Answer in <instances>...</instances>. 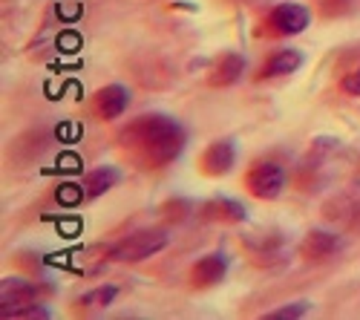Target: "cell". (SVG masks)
Listing matches in <instances>:
<instances>
[{
  "label": "cell",
  "mask_w": 360,
  "mask_h": 320,
  "mask_svg": "<svg viewBox=\"0 0 360 320\" xmlns=\"http://www.w3.org/2000/svg\"><path fill=\"white\" fill-rule=\"evenodd\" d=\"M285 167L277 165V162H257L251 165V170L245 173V188L257 196V199H265V202H274L283 196L285 191Z\"/></svg>",
  "instance_id": "277c9868"
},
{
  "label": "cell",
  "mask_w": 360,
  "mask_h": 320,
  "mask_svg": "<svg viewBox=\"0 0 360 320\" xmlns=\"http://www.w3.org/2000/svg\"><path fill=\"white\" fill-rule=\"evenodd\" d=\"M18 317H29V320H32V317H38V320H49V317H52V312H49V309H44V306H38V303H32L29 309H23Z\"/></svg>",
  "instance_id": "44dd1931"
},
{
  "label": "cell",
  "mask_w": 360,
  "mask_h": 320,
  "mask_svg": "<svg viewBox=\"0 0 360 320\" xmlns=\"http://www.w3.org/2000/svg\"><path fill=\"white\" fill-rule=\"evenodd\" d=\"M191 211H193V205L188 199H170V202H165V205H162V214L167 219H173V222H182Z\"/></svg>",
  "instance_id": "ac0fdd59"
},
{
  "label": "cell",
  "mask_w": 360,
  "mask_h": 320,
  "mask_svg": "<svg viewBox=\"0 0 360 320\" xmlns=\"http://www.w3.org/2000/svg\"><path fill=\"white\" fill-rule=\"evenodd\" d=\"M167 245L170 237L165 228H141L122 243H115L112 248H107V260H112V263H141V260H150L165 251Z\"/></svg>",
  "instance_id": "7a4b0ae2"
},
{
  "label": "cell",
  "mask_w": 360,
  "mask_h": 320,
  "mask_svg": "<svg viewBox=\"0 0 360 320\" xmlns=\"http://www.w3.org/2000/svg\"><path fill=\"white\" fill-rule=\"evenodd\" d=\"M340 90H343L346 96H352V98H357V96H360V67L343 75V81H340Z\"/></svg>",
  "instance_id": "d6986e66"
},
{
  "label": "cell",
  "mask_w": 360,
  "mask_h": 320,
  "mask_svg": "<svg viewBox=\"0 0 360 320\" xmlns=\"http://www.w3.org/2000/svg\"><path fill=\"white\" fill-rule=\"evenodd\" d=\"M309 23H311V12L306 4L283 0V4H277L268 12L262 29H265V35H271V38H294L300 32H306Z\"/></svg>",
  "instance_id": "3957f363"
},
{
  "label": "cell",
  "mask_w": 360,
  "mask_h": 320,
  "mask_svg": "<svg viewBox=\"0 0 360 320\" xmlns=\"http://www.w3.org/2000/svg\"><path fill=\"white\" fill-rule=\"evenodd\" d=\"M122 141L144 165L165 167L182 156L188 144V133L173 115L150 113V115H139L136 122L127 124V130L122 133Z\"/></svg>",
  "instance_id": "6da1fadb"
},
{
  "label": "cell",
  "mask_w": 360,
  "mask_h": 320,
  "mask_svg": "<svg viewBox=\"0 0 360 320\" xmlns=\"http://www.w3.org/2000/svg\"><path fill=\"white\" fill-rule=\"evenodd\" d=\"M38 300V286L20 280V277H6L0 286V303H4V317H18L23 309H29Z\"/></svg>",
  "instance_id": "52a82bcc"
},
{
  "label": "cell",
  "mask_w": 360,
  "mask_h": 320,
  "mask_svg": "<svg viewBox=\"0 0 360 320\" xmlns=\"http://www.w3.org/2000/svg\"><path fill=\"white\" fill-rule=\"evenodd\" d=\"M323 18H343L354 9V0H317Z\"/></svg>",
  "instance_id": "e0dca14e"
},
{
  "label": "cell",
  "mask_w": 360,
  "mask_h": 320,
  "mask_svg": "<svg viewBox=\"0 0 360 320\" xmlns=\"http://www.w3.org/2000/svg\"><path fill=\"white\" fill-rule=\"evenodd\" d=\"M340 251H343V237L323 228H311L303 237V243H300V257L306 263H326V260H332Z\"/></svg>",
  "instance_id": "8992f818"
},
{
  "label": "cell",
  "mask_w": 360,
  "mask_h": 320,
  "mask_svg": "<svg viewBox=\"0 0 360 320\" xmlns=\"http://www.w3.org/2000/svg\"><path fill=\"white\" fill-rule=\"evenodd\" d=\"M127 104H130V90L124 84H107L96 93V113L101 115L104 122L122 119Z\"/></svg>",
  "instance_id": "9c48e42d"
},
{
  "label": "cell",
  "mask_w": 360,
  "mask_h": 320,
  "mask_svg": "<svg viewBox=\"0 0 360 320\" xmlns=\"http://www.w3.org/2000/svg\"><path fill=\"white\" fill-rule=\"evenodd\" d=\"M118 182H122V170L112 167V165H101V167H96V170H89V173H86L84 191H86L89 199H96V196L112 191Z\"/></svg>",
  "instance_id": "5bb4252c"
},
{
  "label": "cell",
  "mask_w": 360,
  "mask_h": 320,
  "mask_svg": "<svg viewBox=\"0 0 360 320\" xmlns=\"http://www.w3.org/2000/svg\"><path fill=\"white\" fill-rule=\"evenodd\" d=\"M243 75H245V58L239 52H222L217 58V64H214L211 78H207V81H211L214 87H231Z\"/></svg>",
  "instance_id": "7c38bea8"
},
{
  "label": "cell",
  "mask_w": 360,
  "mask_h": 320,
  "mask_svg": "<svg viewBox=\"0 0 360 320\" xmlns=\"http://www.w3.org/2000/svg\"><path fill=\"white\" fill-rule=\"evenodd\" d=\"M233 165H236V144H233V139L211 141L202 151V156H199V170L205 173V177H211V179L228 177V173L233 170Z\"/></svg>",
  "instance_id": "5b68a950"
},
{
  "label": "cell",
  "mask_w": 360,
  "mask_h": 320,
  "mask_svg": "<svg viewBox=\"0 0 360 320\" xmlns=\"http://www.w3.org/2000/svg\"><path fill=\"white\" fill-rule=\"evenodd\" d=\"M115 297H118V288L115 286H98V288H93V292L81 295L78 297V306H84V309H107V306L115 303Z\"/></svg>",
  "instance_id": "9a60e30c"
},
{
  "label": "cell",
  "mask_w": 360,
  "mask_h": 320,
  "mask_svg": "<svg viewBox=\"0 0 360 320\" xmlns=\"http://www.w3.org/2000/svg\"><path fill=\"white\" fill-rule=\"evenodd\" d=\"M58 199L67 202V205H75V202L81 199V188H75V185H64L61 191H58Z\"/></svg>",
  "instance_id": "ffe728a7"
},
{
  "label": "cell",
  "mask_w": 360,
  "mask_h": 320,
  "mask_svg": "<svg viewBox=\"0 0 360 320\" xmlns=\"http://www.w3.org/2000/svg\"><path fill=\"white\" fill-rule=\"evenodd\" d=\"M303 67V52L300 49H277L259 70V78H283V75H294Z\"/></svg>",
  "instance_id": "4fadbf2b"
},
{
  "label": "cell",
  "mask_w": 360,
  "mask_h": 320,
  "mask_svg": "<svg viewBox=\"0 0 360 320\" xmlns=\"http://www.w3.org/2000/svg\"><path fill=\"white\" fill-rule=\"evenodd\" d=\"M309 312H311L309 300H294V303H285L280 309L265 312V320H297V317H306Z\"/></svg>",
  "instance_id": "2e32d148"
},
{
  "label": "cell",
  "mask_w": 360,
  "mask_h": 320,
  "mask_svg": "<svg viewBox=\"0 0 360 320\" xmlns=\"http://www.w3.org/2000/svg\"><path fill=\"white\" fill-rule=\"evenodd\" d=\"M245 248L254 257V263H280V257L285 254V237L280 231H271V234H251L245 240Z\"/></svg>",
  "instance_id": "8fae6325"
},
{
  "label": "cell",
  "mask_w": 360,
  "mask_h": 320,
  "mask_svg": "<svg viewBox=\"0 0 360 320\" xmlns=\"http://www.w3.org/2000/svg\"><path fill=\"white\" fill-rule=\"evenodd\" d=\"M228 277V257L222 251H211L199 257L191 269V286L193 288H214Z\"/></svg>",
  "instance_id": "ba28073f"
},
{
  "label": "cell",
  "mask_w": 360,
  "mask_h": 320,
  "mask_svg": "<svg viewBox=\"0 0 360 320\" xmlns=\"http://www.w3.org/2000/svg\"><path fill=\"white\" fill-rule=\"evenodd\" d=\"M196 211H199V217H202L205 222H245V217H248V211H245L243 202L228 199V196L207 199V202H202Z\"/></svg>",
  "instance_id": "30bf717a"
}]
</instances>
